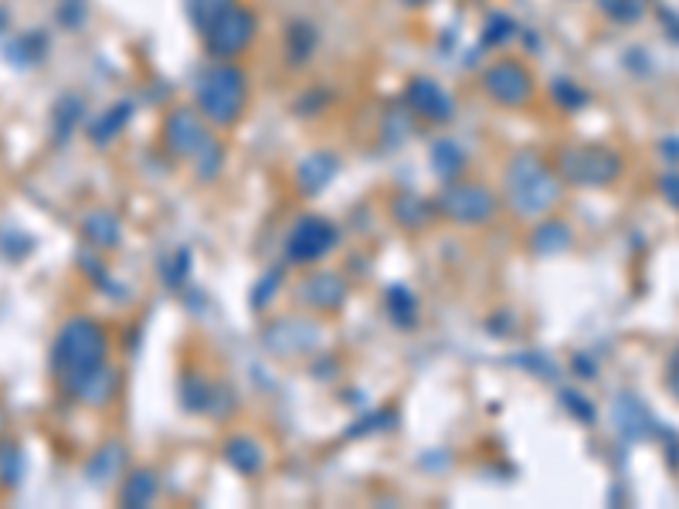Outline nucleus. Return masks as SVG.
Segmentation results:
<instances>
[{
	"mask_svg": "<svg viewBox=\"0 0 679 509\" xmlns=\"http://www.w3.org/2000/svg\"><path fill=\"white\" fill-rule=\"evenodd\" d=\"M167 140H170V146H174V150L191 153V146H201L204 143V129L191 116V112H177V116H170Z\"/></svg>",
	"mask_w": 679,
	"mask_h": 509,
	"instance_id": "nucleus-10",
	"label": "nucleus"
},
{
	"mask_svg": "<svg viewBox=\"0 0 679 509\" xmlns=\"http://www.w3.org/2000/svg\"><path fill=\"white\" fill-rule=\"evenodd\" d=\"M486 92L496 102L520 106V102H527V96L534 92V85H530V75L523 72L520 65L506 62V65H496V68H489V72H486Z\"/></svg>",
	"mask_w": 679,
	"mask_h": 509,
	"instance_id": "nucleus-7",
	"label": "nucleus"
},
{
	"mask_svg": "<svg viewBox=\"0 0 679 509\" xmlns=\"http://www.w3.org/2000/svg\"><path fill=\"white\" fill-rule=\"evenodd\" d=\"M618 167H622V163H618L615 153H608V150H571V153H564V160H561V170L567 180H574V184H591V187L615 180Z\"/></svg>",
	"mask_w": 679,
	"mask_h": 509,
	"instance_id": "nucleus-5",
	"label": "nucleus"
},
{
	"mask_svg": "<svg viewBox=\"0 0 679 509\" xmlns=\"http://www.w3.org/2000/svg\"><path fill=\"white\" fill-rule=\"evenodd\" d=\"M4 24H7V17H4V11H0V31H4Z\"/></svg>",
	"mask_w": 679,
	"mask_h": 509,
	"instance_id": "nucleus-18",
	"label": "nucleus"
},
{
	"mask_svg": "<svg viewBox=\"0 0 679 509\" xmlns=\"http://www.w3.org/2000/svg\"><path fill=\"white\" fill-rule=\"evenodd\" d=\"M523 170L527 174H520V167L513 163L510 170V194H513V204H517L520 214H537V211H547L550 204H554V197L561 194L557 191V180L547 174V167L534 157H523Z\"/></svg>",
	"mask_w": 679,
	"mask_h": 509,
	"instance_id": "nucleus-3",
	"label": "nucleus"
},
{
	"mask_svg": "<svg viewBox=\"0 0 679 509\" xmlns=\"http://www.w3.org/2000/svg\"><path fill=\"white\" fill-rule=\"evenodd\" d=\"M116 235H119V228L109 214L99 211V214H89V218H85V238L96 241V245H116Z\"/></svg>",
	"mask_w": 679,
	"mask_h": 509,
	"instance_id": "nucleus-11",
	"label": "nucleus"
},
{
	"mask_svg": "<svg viewBox=\"0 0 679 509\" xmlns=\"http://www.w3.org/2000/svg\"><path fill=\"white\" fill-rule=\"evenodd\" d=\"M405 4H421V0H405Z\"/></svg>",
	"mask_w": 679,
	"mask_h": 509,
	"instance_id": "nucleus-19",
	"label": "nucleus"
},
{
	"mask_svg": "<svg viewBox=\"0 0 679 509\" xmlns=\"http://www.w3.org/2000/svg\"><path fill=\"white\" fill-rule=\"evenodd\" d=\"M0 482L4 486L21 482V452H17V445H0Z\"/></svg>",
	"mask_w": 679,
	"mask_h": 509,
	"instance_id": "nucleus-15",
	"label": "nucleus"
},
{
	"mask_svg": "<svg viewBox=\"0 0 679 509\" xmlns=\"http://www.w3.org/2000/svg\"><path fill=\"white\" fill-rule=\"evenodd\" d=\"M51 374L62 384L65 394L85 404H96L106 394L109 367H106V336L92 319H68L58 330L51 347Z\"/></svg>",
	"mask_w": 679,
	"mask_h": 509,
	"instance_id": "nucleus-1",
	"label": "nucleus"
},
{
	"mask_svg": "<svg viewBox=\"0 0 679 509\" xmlns=\"http://www.w3.org/2000/svg\"><path fill=\"white\" fill-rule=\"evenodd\" d=\"M333 245V228L323 218H303L292 228V235L286 241V252L296 262H313L320 258L326 248Z\"/></svg>",
	"mask_w": 679,
	"mask_h": 509,
	"instance_id": "nucleus-6",
	"label": "nucleus"
},
{
	"mask_svg": "<svg viewBox=\"0 0 679 509\" xmlns=\"http://www.w3.org/2000/svg\"><path fill=\"white\" fill-rule=\"evenodd\" d=\"M445 201H449V211L462 221H483L493 214V197L483 187H455Z\"/></svg>",
	"mask_w": 679,
	"mask_h": 509,
	"instance_id": "nucleus-8",
	"label": "nucleus"
},
{
	"mask_svg": "<svg viewBox=\"0 0 679 509\" xmlns=\"http://www.w3.org/2000/svg\"><path fill=\"white\" fill-rule=\"evenodd\" d=\"M126 116H130V106H126V109H123V106L109 109L106 116H102L99 123L89 129V133H92V140H96V143H109V140H113V136L119 133V126L126 123Z\"/></svg>",
	"mask_w": 679,
	"mask_h": 509,
	"instance_id": "nucleus-12",
	"label": "nucleus"
},
{
	"mask_svg": "<svg viewBox=\"0 0 679 509\" xmlns=\"http://www.w3.org/2000/svg\"><path fill=\"white\" fill-rule=\"evenodd\" d=\"M659 191H663V197H666L669 204H676V207H679V174L659 177Z\"/></svg>",
	"mask_w": 679,
	"mask_h": 509,
	"instance_id": "nucleus-16",
	"label": "nucleus"
},
{
	"mask_svg": "<svg viewBox=\"0 0 679 509\" xmlns=\"http://www.w3.org/2000/svg\"><path fill=\"white\" fill-rule=\"evenodd\" d=\"M248 85L235 65H218L197 82V106L211 123H235L245 106Z\"/></svg>",
	"mask_w": 679,
	"mask_h": 509,
	"instance_id": "nucleus-2",
	"label": "nucleus"
},
{
	"mask_svg": "<svg viewBox=\"0 0 679 509\" xmlns=\"http://www.w3.org/2000/svg\"><path fill=\"white\" fill-rule=\"evenodd\" d=\"M231 7V0H187V11H191L194 17V24L197 28H208V24L214 21L218 14H225Z\"/></svg>",
	"mask_w": 679,
	"mask_h": 509,
	"instance_id": "nucleus-13",
	"label": "nucleus"
},
{
	"mask_svg": "<svg viewBox=\"0 0 679 509\" xmlns=\"http://www.w3.org/2000/svg\"><path fill=\"white\" fill-rule=\"evenodd\" d=\"M408 102L415 106L421 116H432V119H445V116H452V99L445 96L442 89H438L435 82H428V79H418V82H411V89H408Z\"/></svg>",
	"mask_w": 679,
	"mask_h": 509,
	"instance_id": "nucleus-9",
	"label": "nucleus"
},
{
	"mask_svg": "<svg viewBox=\"0 0 679 509\" xmlns=\"http://www.w3.org/2000/svg\"><path fill=\"white\" fill-rule=\"evenodd\" d=\"M666 384H669V391L676 394L679 398V350L669 357V370H666Z\"/></svg>",
	"mask_w": 679,
	"mask_h": 509,
	"instance_id": "nucleus-17",
	"label": "nucleus"
},
{
	"mask_svg": "<svg viewBox=\"0 0 679 509\" xmlns=\"http://www.w3.org/2000/svg\"><path fill=\"white\" fill-rule=\"evenodd\" d=\"M150 496H153V476L136 472L133 479H126V489H123L126 506H143V503H150Z\"/></svg>",
	"mask_w": 679,
	"mask_h": 509,
	"instance_id": "nucleus-14",
	"label": "nucleus"
},
{
	"mask_svg": "<svg viewBox=\"0 0 679 509\" xmlns=\"http://www.w3.org/2000/svg\"><path fill=\"white\" fill-rule=\"evenodd\" d=\"M204 34H208V48L218 58L238 55V51H245L248 41H252L255 17H252V11H245V7L231 4L225 14H218L208 28H204Z\"/></svg>",
	"mask_w": 679,
	"mask_h": 509,
	"instance_id": "nucleus-4",
	"label": "nucleus"
}]
</instances>
